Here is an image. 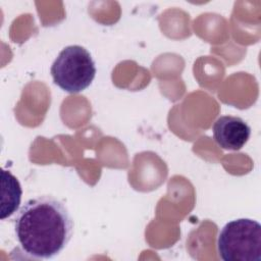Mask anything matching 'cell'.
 <instances>
[{
    "instance_id": "obj_1",
    "label": "cell",
    "mask_w": 261,
    "mask_h": 261,
    "mask_svg": "<svg viewBox=\"0 0 261 261\" xmlns=\"http://www.w3.org/2000/svg\"><path fill=\"white\" fill-rule=\"evenodd\" d=\"M14 229L22 251L33 258L51 259L69 243L73 221L65 205L51 196L27 201L19 209Z\"/></svg>"
},
{
    "instance_id": "obj_2",
    "label": "cell",
    "mask_w": 261,
    "mask_h": 261,
    "mask_svg": "<svg viewBox=\"0 0 261 261\" xmlns=\"http://www.w3.org/2000/svg\"><path fill=\"white\" fill-rule=\"evenodd\" d=\"M217 250L224 261H261V225L249 218L227 222L217 239Z\"/></svg>"
},
{
    "instance_id": "obj_3",
    "label": "cell",
    "mask_w": 261,
    "mask_h": 261,
    "mask_svg": "<svg viewBox=\"0 0 261 261\" xmlns=\"http://www.w3.org/2000/svg\"><path fill=\"white\" fill-rule=\"evenodd\" d=\"M50 71L53 82L60 89L75 94L92 84L96 75V66L86 48L70 45L59 52Z\"/></svg>"
},
{
    "instance_id": "obj_4",
    "label": "cell",
    "mask_w": 261,
    "mask_h": 261,
    "mask_svg": "<svg viewBox=\"0 0 261 261\" xmlns=\"http://www.w3.org/2000/svg\"><path fill=\"white\" fill-rule=\"evenodd\" d=\"M213 138L216 144L225 150L242 149L251 136V127L239 116L223 115L213 124Z\"/></svg>"
},
{
    "instance_id": "obj_5",
    "label": "cell",
    "mask_w": 261,
    "mask_h": 261,
    "mask_svg": "<svg viewBox=\"0 0 261 261\" xmlns=\"http://www.w3.org/2000/svg\"><path fill=\"white\" fill-rule=\"evenodd\" d=\"M1 210L2 220L10 217L19 207L21 200V187L18 179L9 171H1Z\"/></svg>"
}]
</instances>
